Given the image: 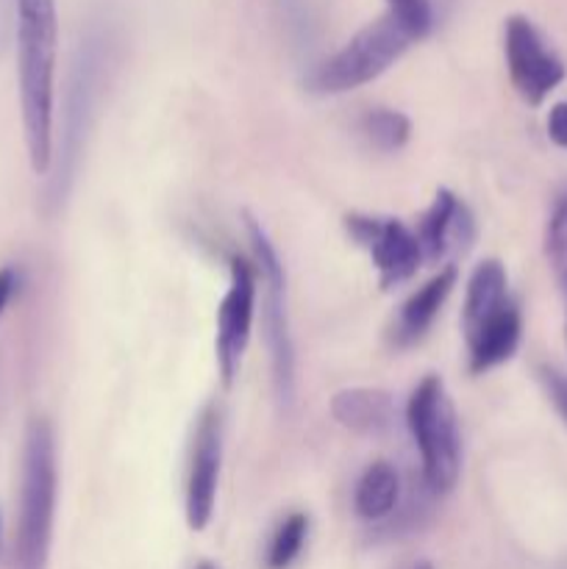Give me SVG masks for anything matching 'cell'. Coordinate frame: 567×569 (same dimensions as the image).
<instances>
[{"instance_id": "cell-1", "label": "cell", "mask_w": 567, "mask_h": 569, "mask_svg": "<svg viewBox=\"0 0 567 569\" xmlns=\"http://www.w3.org/2000/svg\"><path fill=\"white\" fill-rule=\"evenodd\" d=\"M17 81H20L22 131L37 176L53 164V98L59 20L56 0H14Z\"/></svg>"}, {"instance_id": "cell-2", "label": "cell", "mask_w": 567, "mask_h": 569, "mask_svg": "<svg viewBox=\"0 0 567 569\" xmlns=\"http://www.w3.org/2000/svg\"><path fill=\"white\" fill-rule=\"evenodd\" d=\"M56 498H59V461H56L53 426L44 417H33L28 422L26 445H22L11 569H48Z\"/></svg>"}, {"instance_id": "cell-3", "label": "cell", "mask_w": 567, "mask_h": 569, "mask_svg": "<svg viewBox=\"0 0 567 569\" xmlns=\"http://www.w3.org/2000/svg\"><path fill=\"white\" fill-rule=\"evenodd\" d=\"M406 426L420 450L426 489L431 495H448L461 476V433L442 378L426 376L411 389Z\"/></svg>"}, {"instance_id": "cell-4", "label": "cell", "mask_w": 567, "mask_h": 569, "mask_svg": "<svg viewBox=\"0 0 567 569\" xmlns=\"http://www.w3.org/2000/svg\"><path fill=\"white\" fill-rule=\"evenodd\" d=\"M411 42H415L411 33L395 17H378L356 31L337 53L315 67L309 76V89L317 94H342L365 87L384 76Z\"/></svg>"}, {"instance_id": "cell-5", "label": "cell", "mask_w": 567, "mask_h": 569, "mask_svg": "<svg viewBox=\"0 0 567 569\" xmlns=\"http://www.w3.org/2000/svg\"><path fill=\"white\" fill-rule=\"evenodd\" d=\"M245 228L253 244L256 270L265 283V337L267 350H270L272 389L281 409L289 411L295 403V345L287 315V276H284L281 256L272 248L265 228L253 217H245Z\"/></svg>"}, {"instance_id": "cell-6", "label": "cell", "mask_w": 567, "mask_h": 569, "mask_svg": "<svg viewBox=\"0 0 567 569\" xmlns=\"http://www.w3.org/2000/svg\"><path fill=\"white\" fill-rule=\"evenodd\" d=\"M109 61V37H106L100 28L83 33L81 44L76 50V61H72V76H70V94H67V131L61 144V176L56 181V198L61 200V194L67 192V181L72 178L76 170L78 150H81V137L87 131L89 114H92L94 94H98V83L103 81V64Z\"/></svg>"}, {"instance_id": "cell-7", "label": "cell", "mask_w": 567, "mask_h": 569, "mask_svg": "<svg viewBox=\"0 0 567 569\" xmlns=\"http://www.w3.org/2000/svg\"><path fill=\"white\" fill-rule=\"evenodd\" d=\"M504 53L511 87L528 106H539L565 81V61L528 17L515 14L506 20Z\"/></svg>"}, {"instance_id": "cell-8", "label": "cell", "mask_w": 567, "mask_h": 569, "mask_svg": "<svg viewBox=\"0 0 567 569\" xmlns=\"http://www.w3.org/2000/svg\"><path fill=\"white\" fill-rule=\"evenodd\" d=\"M345 228H348L350 239L370 253L381 289L400 287L420 267L422 253L415 231L395 217L348 214Z\"/></svg>"}, {"instance_id": "cell-9", "label": "cell", "mask_w": 567, "mask_h": 569, "mask_svg": "<svg viewBox=\"0 0 567 569\" xmlns=\"http://www.w3.org/2000/svg\"><path fill=\"white\" fill-rule=\"evenodd\" d=\"M231 281L228 292L222 295L220 309H217V370L226 387H231L237 378L242 356L248 350L250 331H253L256 317V270L250 261L233 256L231 259Z\"/></svg>"}, {"instance_id": "cell-10", "label": "cell", "mask_w": 567, "mask_h": 569, "mask_svg": "<svg viewBox=\"0 0 567 569\" xmlns=\"http://www.w3.org/2000/svg\"><path fill=\"white\" fill-rule=\"evenodd\" d=\"M222 465V422L215 403L206 406L198 417L192 437V453H189L187 495H183V511L187 526L192 531H206L215 517L217 483H220Z\"/></svg>"}, {"instance_id": "cell-11", "label": "cell", "mask_w": 567, "mask_h": 569, "mask_svg": "<svg viewBox=\"0 0 567 569\" xmlns=\"http://www.w3.org/2000/svg\"><path fill=\"white\" fill-rule=\"evenodd\" d=\"M420 244L422 261H442L454 250H465L476 237V226L467 206L450 189H439L431 206L422 211L417 226L411 228Z\"/></svg>"}, {"instance_id": "cell-12", "label": "cell", "mask_w": 567, "mask_h": 569, "mask_svg": "<svg viewBox=\"0 0 567 569\" xmlns=\"http://www.w3.org/2000/svg\"><path fill=\"white\" fill-rule=\"evenodd\" d=\"M461 331H465L467 356H470V372L472 376H484V372L506 365L520 348V309H517L515 300H506L504 306L484 315L472 326H465Z\"/></svg>"}, {"instance_id": "cell-13", "label": "cell", "mask_w": 567, "mask_h": 569, "mask_svg": "<svg viewBox=\"0 0 567 569\" xmlns=\"http://www.w3.org/2000/svg\"><path fill=\"white\" fill-rule=\"evenodd\" d=\"M331 415L334 420L342 428H348L350 433L378 439L395 431L398 406H395L392 395H389L387 389L354 387L334 395Z\"/></svg>"}, {"instance_id": "cell-14", "label": "cell", "mask_w": 567, "mask_h": 569, "mask_svg": "<svg viewBox=\"0 0 567 569\" xmlns=\"http://www.w3.org/2000/svg\"><path fill=\"white\" fill-rule=\"evenodd\" d=\"M456 278H459V272H456L454 264H448L431 281H426L417 292L409 295V300L400 306V315L392 326L395 348H411V345H417L426 337L428 328L434 326L437 315L442 311L445 300L454 292Z\"/></svg>"}, {"instance_id": "cell-15", "label": "cell", "mask_w": 567, "mask_h": 569, "mask_svg": "<svg viewBox=\"0 0 567 569\" xmlns=\"http://www.w3.org/2000/svg\"><path fill=\"white\" fill-rule=\"evenodd\" d=\"M400 503V478L387 461H372L356 481L354 509L361 520L381 522L395 515Z\"/></svg>"}, {"instance_id": "cell-16", "label": "cell", "mask_w": 567, "mask_h": 569, "mask_svg": "<svg viewBox=\"0 0 567 569\" xmlns=\"http://www.w3.org/2000/svg\"><path fill=\"white\" fill-rule=\"evenodd\" d=\"M306 537H309V517L304 511H292L278 522L267 545V569H289L304 553Z\"/></svg>"}, {"instance_id": "cell-17", "label": "cell", "mask_w": 567, "mask_h": 569, "mask_svg": "<svg viewBox=\"0 0 567 569\" xmlns=\"http://www.w3.org/2000/svg\"><path fill=\"white\" fill-rule=\"evenodd\" d=\"M361 133L381 153H395L411 137L409 117L395 109H376L361 117Z\"/></svg>"}, {"instance_id": "cell-18", "label": "cell", "mask_w": 567, "mask_h": 569, "mask_svg": "<svg viewBox=\"0 0 567 569\" xmlns=\"http://www.w3.org/2000/svg\"><path fill=\"white\" fill-rule=\"evenodd\" d=\"M545 256L559 281L567 278V192L559 194L554 211H550L548 228H545Z\"/></svg>"}, {"instance_id": "cell-19", "label": "cell", "mask_w": 567, "mask_h": 569, "mask_svg": "<svg viewBox=\"0 0 567 569\" xmlns=\"http://www.w3.org/2000/svg\"><path fill=\"white\" fill-rule=\"evenodd\" d=\"M387 14L395 17L417 42L434 28V0H387Z\"/></svg>"}, {"instance_id": "cell-20", "label": "cell", "mask_w": 567, "mask_h": 569, "mask_svg": "<svg viewBox=\"0 0 567 569\" xmlns=\"http://www.w3.org/2000/svg\"><path fill=\"white\" fill-rule=\"evenodd\" d=\"M539 381H543L550 406L567 426V372L556 370V367H539Z\"/></svg>"}, {"instance_id": "cell-21", "label": "cell", "mask_w": 567, "mask_h": 569, "mask_svg": "<svg viewBox=\"0 0 567 569\" xmlns=\"http://www.w3.org/2000/svg\"><path fill=\"white\" fill-rule=\"evenodd\" d=\"M545 128H548V137L556 148H567V100H561L548 111Z\"/></svg>"}, {"instance_id": "cell-22", "label": "cell", "mask_w": 567, "mask_h": 569, "mask_svg": "<svg viewBox=\"0 0 567 569\" xmlns=\"http://www.w3.org/2000/svg\"><path fill=\"white\" fill-rule=\"evenodd\" d=\"M17 289H20V270L17 267H0V317L14 300Z\"/></svg>"}, {"instance_id": "cell-23", "label": "cell", "mask_w": 567, "mask_h": 569, "mask_svg": "<svg viewBox=\"0 0 567 569\" xmlns=\"http://www.w3.org/2000/svg\"><path fill=\"white\" fill-rule=\"evenodd\" d=\"M404 569H434V565H431V561H415V565H409Z\"/></svg>"}, {"instance_id": "cell-24", "label": "cell", "mask_w": 567, "mask_h": 569, "mask_svg": "<svg viewBox=\"0 0 567 569\" xmlns=\"http://www.w3.org/2000/svg\"><path fill=\"white\" fill-rule=\"evenodd\" d=\"M0 561H3V515H0Z\"/></svg>"}, {"instance_id": "cell-25", "label": "cell", "mask_w": 567, "mask_h": 569, "mask_svg": "<svg viewBox=\"0 0 567 569\" xmlns=\"http://www.w3.org/2000/svg\"><path fill=\"white\" fill-rule=\"evenodd\" d=\"M561 292H565V300H567V278H561ZM565 342H567V322H565Z\"/></svg>"}, {"instance_id": "cell-26", "label": "cell", "mask_w": 567, "mask_h": 569, "mask_svg": "<svg viewBox=\"0 0 567 569\" xmlns=\"http://www.w3.org/2000/svg\"><path fill=\"white\" fill-rule=\"evenodd\" d=\"M195 569H217L215 565H211V561H200V565L198 567H195Z\"/></svg>"}]
</instances>
